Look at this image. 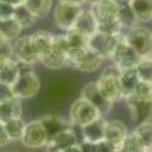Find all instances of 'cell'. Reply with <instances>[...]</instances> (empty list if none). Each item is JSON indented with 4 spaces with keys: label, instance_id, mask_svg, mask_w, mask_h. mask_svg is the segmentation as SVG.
Listing matches in <instances>:
<instances>
[{
    "label": "cell",
    "instance_id": "cell-1",
    "mask_svg": "<svg viewBox=\"0 0 152 152\" xmlns=\"http://www.w3.org/2000/svg\"><path fill=\"white\" fill-rule=\"evenodd\" d=\"M103 61H104V57L89 47L80 48V49H69L67 53L68 66L84 73L99 69Z\"/></svg>",
    "mask_w": 152,
    "mask_h": 152
},
{
    "label": "cell",
    "instance_id": "cell-2",
    "mask_svg": "<svg viewBox=\"0 0 152 152\" xmlns=\"http://www.w3.org/2000/svg\"><path fill=\"white\" fill-rule=\"evenodd\" d=\"M119 75H121V70L113 64L112 67H108L103 70L98 80L96 82L101 93L113 103L123 98L121 83H119Z\"/></svg>",
    "mask_w": 152,
    "mask_h": 152
},
{
    "label": "cell",
    "instance_id": "cell-3",
    "mask_svg": "<svg viewBox=\"0 0 152 152\" xmlns=\"http://www.w3.org/2000/svg\"><path fill=\"white\" fill-rule=\"evenodd\" d=\"M123 38L140 57H148L152 53V31L145 26H133Z\"/></svg>",
    "mask_w": 152,
    "mask_h": 152
},
{
    "label": "cell",
    "instance_id": "cell-4",
    "mask_svg": "<svg viewBox=\"0 0 152 152\" xmlns=\"http://www.w3.org/2000/svg\"><path fill=\"white\" fill-rule=\"evenodd\" d=\"M101 113L98 110L91 104L88 101H86L82 97H79L78 99H75L72 106L69 108V121L72 124H75L82 128L86 124L96 121V119L101 118Z\"/></svg>",
    "mask_w": 152,
    "mask_h": 152
},
{
    "label": "cell",
    "instance_id": "cell-5",
    "mask_svg": "<svg viewBox=\"0 0 152 152\" xmlns=\"http://www.w3.org/2000/svg\"><path fill=\"white\" fill-rule=\"evenodd\" d=\"M141 58L142 57H140L138 54L127 44V42L124 40V38L122 37V39L118 42V44L115 48V50H113L110 59H112L115 66L122 72V70L136 69L137 64L141 61Z\"/></svg>",
    "mask_w": 152,
    "mask_h": 152
},
{
    "label": "cell",
    "instance_id": "cell-6",
    "mask_svg": "<svg viewBox=\"0 0 152 152\" xmlns=\"http://www.w3.org/2000/svg\"><path fill=\"white\" fill-rule=\"evenodd\" d=\"M40 79L34 73H25L19 74L17 80L12 84V89L14 96L19 99H26L35 96L40 89Z\"/></svg>",
    "mask_w": 152,
    "mask_h": 152
},
{
    "label": "cell",
    "instance_id": "cell-7",
    "mask_svg": "<svg viewBox=\"0 0 152 152\" xmlns=\"http://www.w3.org/2000/svg\"><path fill=\"white\" fill-rule=\"evenodd\" d=\"M82 12V7L78 4L59 1L54 9V21L59 29L68 30L73 28L79 13Z\"/></svg>",
    "mask_w": 152,
    "mask_h": 152
},
{
    "label": "cell",
    "instance_id": "cell-8",
    "mask_svg": "<svg viewBox=\"0 0 152 152\" xmlns=\"http://www.w3.org/2000/svg\"><path fill=\"white\" fill-rule=\"evenodd\" d=\"M20 141L25 147L29 148H40L48 145V134L39 119L25 124L24 133Z\"/></svg>",
    "mask_w": 152,
    "mask_h": 152
},
{
    "label": "cell",
    "instance_id": "cell-9",
    "mask_svg": "<svg viewBox=\"0 0 152 152\" xmlns=\"http://www.w3.org/2000/svg\"><path fill=\"white\" fill-rule=\"evenodd\" d=\"M80 97L84 98L86 101H88L91 104H93L97 110H98V112L101 113L102 117L106 116L107 113L112 110L113 102L108 101L106 97L101 93L96 82H88L82 88Z\"/></svg>",
    "mask_w": 152,
    "mask_h": 152
},
{
    "label": "cell",
    "instance_id": "cell-10",
    "mask_svg": "<svg viewBox=\"0 0 152 152\" xmlns=\"http://www.w3.org/2000/svg\"><path fill=\"white\" fill-rule=\"evenodd\" d=\"M127 107L132 121L136 123H143L152 121V101L140 99L136 96H129L126 98Z\"/></svg>",
    "mask_w": 152,
    "mask_h": 152
},
{
    "label": "cell",
    "instance_id": "cell-11",
    "mask_svg": "<svg viewBox=\"0 0 152 152\" xmlns=\"http://www.w3.org/2000/svg\"><path fill=\"white\" fill-rule=\"evenodd\" d=\"M122 34L119 35H107L97 31L96 34H93L89 38L88 47L94 49L96 52H98L101 56L104 58H111L113 50L117 47L118 42L122 39Z\"/></svg>",
    "mask_w": 152,
    "mask_h": 152
},
{
    "label": "cell",
    "instance_id": "cell-12",
    "mask_svg": "<svg viewBox=\"0 0 152 152\" xmlns=\"http://www.w3.org/2000/svg\"><path fill=\"white\" fill-rule=\"evenodd\" d=\"M13 52H14V59L15 61L25 62L34 66L39 62V58L34 52V48L31 45L30 35H23L18 37L13 43Z\"/></svg>",
    "mask_w": 152,
    "mask_h": 152
},
{
    "label": "cell",
    "instance_id": "cell-13",
    "mask_svg": "<svg viewBox=\"0 0 152 152\" xmlns=\"http://www.w3.org/2000/svg\"><path fill=\"white\" fill-rule=\"evenodd\" d=\"M119 9V3L116 0H99L98 3L91 4V12L98 23L117 19V13Z\"/></svg>",
    "mask_w": 152,
    "mask_h": 152
},
{
    "label": "cell",
    "instance_id": "cell-14",
    "mask_svg": "<svg viewBox=\"0 0 152 152\" xmlns=\"http://www.w3.org/2000/svg\"><path fill=\"white\" fill-rule=\"evenodd\" d=\"M75 143H78L75 132L70 127L64 128L48 141V152H62Z\"/></svg>",
    "mask_w": 152,
    "mask_h": 152
},
{
    "label": "cell",
    "instance_id": "cell-15",
    "mask_svg": "<svg viewBox=\"0 0 152 152\" xmlns=\"http://www.w3.org/2000/svg\"><path fill=\"white\" fill-rule=\"evenodd\" d=\"M128 134V129L126 124L118 119H112V121H106V128H104V140L111 142L115 148L118 151L123 140Z\"/></svg>",
    "mask_w": 152,
    "mask_h": 152
},
{
    "label": "cell",
    "instance_id": "cell-16",
    "mask_svg": "<svg viewBox=\"0 0 152 152\" xmlns=\"http://www.w3.org/2000/svg\"><path fill=\"white\" fill-rule=\"evenodd\" d=\"M31 45L34 48L35 54L39 58V62L42 58L47 57L48 54L52 52L53 48V34L48 33L45 30H38L34 31L30 35Z\"/></svg>",
    "mask_w": 152,
    "mask_h": 152
},
{
    "label": "cell",
    "instance_id": "cell-17",
    "mask_svg": "<svg viewBox=\"0 0 152 152\" xmlns=\"http://www.w3.org/2000/svg\"><path fill=\"white\" fill-rule=\"evenodd\" d=\"M73 28L79 30L80 33H83L88 38H91L98 31V21H97L93 13L89 9H82V12L79 13L78 18L73 25Z\"/></svg>",
    "mask_w": 152,
    "mask_h": 152
},
{
    "label": "cell",
    "instance_id": "cell-18",
    "mask_svg": "<svg viewBox=\"0 0 152 152\" xmlns=\"http://www.w3.org/2000/svg\"><path fill=\"white\" fill-rule=\"evenodd\" d=\"M104 128H106V121L103 119V117L86 124V126L82 127L83 141L97 143L99 141L104 140Z\"/></svg>",
    "mask_w": 152,
    "mask_h": 152
},
{
    "label": "cell",
    "instance_id": "cell-19",
    "mask_svg": "<svg viewBox=\"0 0 152 152\" xmlns=\"http://www.w3.org/2000/svg\"><path fill=\"white\" fill-rule=\"evenodd\" d=\"M39 121L42 122L43 127H44L45 132L48 134V141H49L53 136H56L58 132H61L62 129L70 127L69 123L64 121V118L57 115H47L39 118Z\"/></svg>",
    "mask_w": 152,
    "mask_h": 152
},
{
    "label": "cell",
    "instance_id": "cell-20",
    "mask_svg": "<svg viewBox=\"0 0 152 152\" xmlns=\"http://www.w3.org/2000/svg\"><path fill=\"white\" fill-rule=\"evenodd\" d=\"M19 77L17 61L14 58L0 59V83L12 86Z\"/></svg>",
    "mask_w": 152,
    "mask_h": 152
},
{
    "label": "cell",
    "instance_id": "cell-21",
    "mask_svg": "<svg viewBox=\"0 0 152 152\" xmlns=\"http://www.w3.org/2000/svg\"><path fill=\"white\" fill-rule=\"evenodd\" d=\"M140 82L138 74L136 69H128V70H122L121 75H119V83H121V89L122 94L124 98L132 96L134 93V89Z\"/></svg>",
    "mask_w": 152,
    "mask_h": 152
},
{
    "label": "cell",
    "instance_id": "cell-22",
    "mask_svg": "<svg viewBox=\"0 0 152 152\" xmlns=\"http://www.w3.org/2000/svg\"><path fill=\"white\" fill-rule=\"evenodd\" d=\"M127 4L133 10L138 23L152 20V0H128Z\"/></svg>",
    "mask_w": 152,
    "mask_h": 152
},
{
    "label": "cell",
    "instance_id": "cell-23",
    "mask_svg": "<svg viewBox=\"0 0 152 152\" xmlns=\"http://www.w3.org/2000/svg\"><path fill=\"white\" fill-rule=\"evenodd\" d=\"M21 117V103L20 99L14 97L8 102L0 103V122H7L9 119Z\"/></svg>",
    "mask_w": 152,
    "mask_h": 152
},
{
    "label": "cell",
    "instance_id": "cell-24",
    "mask_svg": "<svg viewBox=\"0 0 152 152\" xmlns=\"http://www.w3.org/2000/svg\"><path fill=\"white\" fill-rule=\"evenodd\" d=\"M23 3L35 18L47 17L53 7V0H24Z\"/></svg>",
    "mask_w": 152,
    "mask_h": 152
},
{
    "label": "cell",
    "instance_id": "cell-25",
    "mask_svg": "<svg viewBox=\"0 0 152 152\" xmlns=\"http://www.w3.org/2000/svg\"><path fill=\"white\" fill-rule=\"evenodd\" d=\"M40 63L44 67L49 68V69H54V70L62 69V68L68 66V63H67V54L52 49V52L48 54L47 57L40 59Z\"/></svg>",
    "mask_w": 152,
    "mask_h": 152
},
{
    "label": "cell",
    "instance_id": "cell-26",
    "mask_svg": "<svg viewBox=\"0 0 152 152\" xmlns=\"http://www.w3.org/2000/svg\"><path fill=\"white\" fill-rule=\"evenodd\" d=\"M117 20L119 21V24L122 25V28H128V29L133 28V26H136L138 23L133 10L131 9V7H129L128 4H119V9L117 13Z\"/></svg>",
    "mask_w": 152,
    "mask_h": 152
},
{
    "label": "cell",
    "instance_id": "cell-27",
    "mask_svg": "<svg viewBox=\"0 0 152 152\" xmlns=\"http://www.w3.org/2000/svg\"><path fill=\"white\" fill-rule=\"evenodd\" d=\"M21 30H23L21 25L14 18L8 20H0V33L4 35L7 40H15L20 35Z\"/></svg>",
    "mask_w": 152,
    "mask_h": 152
},
{
    "label": "cell",
    "instance_id": "cell-28",
    "mask_svg": "<svg viewBox=\"0 0 152 152\" xmlns=\"http://www.w3.org/2000/svg\"><path fill=\"white\" fill-rule=\"evenodd\" d=\"M25 122L23 121V118H13L9 121L4 122V127L7 131L10 141H20L21 136L24 133V128H25Z\"/></svg>",
    "mask_w": 152,
    "mask_h": 152
},
{
    "label": "cell",
    "instance_id": "cell-29",
    "mask_svg": "<svg viewBox=\"0 0 152 152\" xmlns=\"http://www.w3.org/2000/svg\"><path fill=\"white\" fill-rule=\"evenodd\" d=\"M64 35L67 38V42H68L70 49H80V48L88 47L89 38L87 35H84L83 33H80V31L77 30L75 28L68 29Z\"/></svg>",
    "mask_w": 152,
    "mask_h": 152
},
{
    "label": "cell",
    "instance_id": "cell-30",
    "mask_svg": "<svg viewBox=\"0 0 152 152\" xmlns=\"http://www.w3.org/2000/svg\"><path fill=\"white\" fill-rule=\"evenodd\" d=\"M117 152H147V150L145 148V146L137 137V134L132 132L126 136V138L123 140L121 147Z\"/></svg>",
    "mask_w": 152,
    "mask_h": 152
},
{
    "label": "cell",
    "instance_id": "cell-31",
    "mask_svg": "<svg viewBox=\"0 0 152 152\" xmlns=\"http://www.w3.org/2000/svg\"><path fill=\"white\" fill-rule=\"evenodd\" d=\"M14 19L21 25V28H28V26L33 25L35 23V17L29 12V9L25 7L24 3H21L15 7V13H14Z\"/></svg>",
    "mask_w": 152,
    "mask_h": 152
},
{
    "label": "cell",
    "instance_id": "cell-32",
    "mask_svg": "<svg viewBox=\"0 0 152 152\" xmlns=\"http://www.w3.org/2000/svg\"><path fill=\"white\" fill-rule=\"evenodd\" d=\"M133 132L137 134L146 150L152 147V121L140 123Z\"/></svg>",
    "mask_w": 152,
    "mask_h": 152
},
{
    "label": "cell",
    "instance_id": "cell-33",
    "mask_svg": "<svg viewBox=\"0 0 152 152\" xmlns=\"http://www.w3.org/2000/svg\"><path fill=\"white\" fill-rule=\"evenodd\" d=\"M136 72L138 74L140 80L152 83V59L150 57L141 58L140 63L136 67Z\"/></svg>",
    "mask_w": 152,
    "mask_h": 152
},
{
    "label": "cell",
    "instance_id": "cell-34",
    "mask_svg": "<svg viewBox=\"0 0 152 152\" xmlns=\"http://www.w3.org/2000/svg\"><path fill=\"white\" fill-rule=\"evenodd\" d=\"M122 30V25L119 24L117 19L103 21V23H98V31L107 35H119Z\"/></svg>",
    "mask_w": 152,
    "mask_h": 152
},
{
    "label": "cell",
    "instance_id": "cell-35",
    "mask_svg": "<svg viewBox=\"0 0 152 152\" xmlns=\"http://www.w3.org/2000/svg\"><path fill=\"white\" fill-rule=\"evenodd\" d=\"M133 96H136L140 99L152 101V83L140 80L137 87H136V89H134Z\"/></svg>",
    "mask_w": 152,
    "mask_h": 152
},
{
    "label": "cell",
    "instance_id": "cell-36",
    "mask_svg": "<svg viewBox=\"0 0 152 152\" xmlns=\"http://www.w3.org/2000/svg\"><path fill=\"white\" fill-rule=\"evenodd\" d=\"M15 7L12 4L0 1V20H8L14 18Z\"/></svg>",
    "mask_w": 152,
    "mask_h": 152
},
{
    "label": "cell",
    "instance_id": "cell-37",
    "mask_svg": "<svg viewBox=\"0 0 152 152\" xmlns=\"http://www.w3.org/2000/svg\"><path fill=\"white\" fill-rule=\"evenodd\" d=\"M10 58H14L13 43H10V40H5L0 45V59H10Z\"/></svg>",
    "mask_w": 152,
    "mask_h": 152
},
{
    "label": "cell",
    "instance_id": "cell-38",
    "mask_svg": "<svg viewBox=\"0 0 152 152\" xmlns=\"http://www.w3.org/2000/svg\"><path fill=\"white\" fill-rule=\"evenodd\" d=\"M14 93H13V89H12V86H8V84H3L0 83V103H4V102H8L12 98H14Z\"/></svg>",
    "mask_w": 152,
    "mask_h": 152
},
{
    "label": "cell",
    "instance_id": "cell-39",
    "mask_svg": "<svg viewBox=\"0 0 152 152\" xmlns=\"http://www.w3.org/2000/svg\"><path fill=\"white\" fill-rule=\"evenodd\" d=\"M94 152H117V150L107 140H102L99 142L94 143Z\"/></svg>",
    "mask_w": 152,
    "mask_h": 152
},
{
    "label": "cell",
    "instance_id": "cell-40",
    "mask_svg": "<svg viewBox=\"0 0 152 152\" xmlns=\"http://www.w3.org/2000/svg\"><path fill=\"white\" fill-rule=\"evenodd\" d=\"M8 143H10V138L5 131V127H4V123L0 122V147H4L7 146Z\"/></svg>",
    "mask_w": 152,
    "mask_h": 152
},
{
    "label": "cell",
    "instance_id": "cell-41",
    "mask_svg": "<svg viewBox=\"0 0 152 152\" xmlns=\"http://www.w3.org/2000/svg\"><path fill=\"white\" fill-rule=\"evenodd\" d=\"M62 152H82V150H80V145L79 143H75L73 146H70V147L63 150Z\"/></svg>",
    "mask_w": 152,
    "mask_h": 152
},
{
    "label": "cell",
    "instance_id": "cell-42",
    "mask_svg": "<svg viewBox=\"0 0 152 152\" xmlns=\"http://www.w3.org/2000/svg\"><path fill=\"white\" fill-rule=\"evenodd\" d=\"M0 1L8 3V4H12V5H14V7H17V5H19V4L23 3L24 0H0Z\"/></svg>",
    "mask_w": 152,
    "mask_h": 152
},
{
    "label": "cell",
    "instance_id": "cell-43",
    "mask_svg": "<svg viewBox=\"0 0 152 152\" xmlns=\"http://www.w3.org/2000/svg\"><path fill=\"white\" fill-rule=\"evenodd\" d=\"M59 1H67V3H73V4L82 5V4L87 3V0H59Z\"/></svg>",
    "mask_w": 152,
    "mask_h": 152
},
{
    "label": "cell",
    "instance_id": "cell-44",
    "mask_svg": "<svg viewBox=\"0 0 152 152\" xmlns=\"http://www.w3.org/2000/svg\"><path fill=\"white\" fill-rule=\"evenodd\" d=\"M5 40H7V39H5V38H4V35H3L1 33H0V45H1V44H3V43H4Z\"/></svg>",
    "mask_w": 152,
    "mask_h": 152
},
{
    "label": "cell",
    "instance_id": "cell-45",
    "mask_svg": "<svg viewBox=\"0 0 152 152\" xmlns=\"http://www.w3.org/2000/svg\"><path fill=\"white\" fill-rule=\"evenodd\" d=\"M99 0H87V3H89V4H94V3H98Z\"/></svg>",
    "mask_w": 152,
    "mask_h": 152
},
{
    "label": "cell",
    "instance_id": "cell-46",
    "mask_svg": "<svg viewBox=\"0 0 152 152\" xmlns=\"http://www.w3.org/2000/svg\"><path fill=\"white\" fill-rule=\"evenodd\" d=\"M147 152H152V147H151V148H148V150H147Z\"/></svg>",
    "mask_w": 152,
    "mask_h": 152
},
{
    "label": "cell",
    "instance_id": "cell-47",
    "mask_svg": "<svg viewBox=\"0 0 152 152\" xmlns=\"http://www.w3.org/2000/svg\"><path fill=\"white\" fill-rule=\"evenodd\" d=\"M116 1H118L119 4H121V1H123V0H116Z\"/></svg>",
    "mask_w": 152,
    "mask_h": 152
},
{
    "label": "cell",
    "instance_id": "cell-48",
    "mask_svg": "<svg viewBox=\"0 0 152 152\" xmlns=\"http://www.w3.org/2000/svg\"><path fill=\"white\" fill-rule=\"evenodd\" d=\"M148 57H150V58H151V59H152V53H151V54H150V56H148Z\"/></svg>",
    "mask_w": 152,
    "mask_h": 152
}]
</instances>
